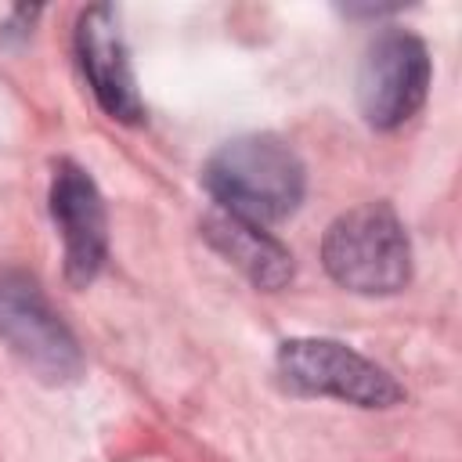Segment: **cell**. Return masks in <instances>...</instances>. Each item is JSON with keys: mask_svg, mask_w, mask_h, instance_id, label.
Instances as JSON below:
<instances>
[{"mask_svg": "<svg viewBox=\"0 0 462 462\" xmlns=\"http://www.w3.org/2000/svg\"><path fill=\"white\" fill-rule=\"evenodd\" d=\"M202 184L217 209L267 227L296 213L307 191V170L282 137L245 134L209 155Z\"/></svg>", "mask_w": 462, "mask_h": 462, "instance_id": "obj_1", "label": "cell"}, {"mask_svg": "<svg viewBox=\"0 0 462 462\" xmlns=\"http://www.w3.org/2000/svg\"><path fill=\"white\" fill-rule=\"evenodd\" d=\"M321 263L350 292L390 296L411 278V242L386 202H365L336 217L321 238Z\"/></svg>", "mask_w": 462, "mask_h": 462, "instance_id": "obj_2", "label": "cell"}, {"mask_svg": "<svg viewBox=\"0 0 462 462\" xmlns=\"http://www.w3.org/2000/svg\"><path fill=\"white\" fill-rule=\"evenodd\" d=\"M274 368L289 390L307 397H336L357 408H390L404 397L386 368L336 339H285Z\"/></svg>", "mask_w": 462, "mask_h": 462, "instance_id": "obj_3", "label": "cell"}, {"mask_svg": "<svg viewBox=\"0 0 462 462\" xmlns=\"http://www.w3.org/2000/svg\"><path fill=\"white\" fill-rule=\"evenodd\" d=\"M0 339L43 383H72L83 372L72 328L51 307L43 289L22 271L0 274Z\"/></svg>", "mask_w": 462, "mask_h": 462, "instance_id": "obj_4", "label": "cell"}, {"mask_svg": "<svg viewBox=\"0 0 462 462\" xmlns=\"http://www.w3.org/2000/svg\"><path fill=\"white\" fill-rule=\"evenodd\" d=\"M430 90V54L426 43L404 29L383 32L361 61L357 101L375 130H397L408 123Z\"/></svg>", "mask_w": 462, "mask_h": 462, "instance_id": "obj_5", "label": "cell"}, {"mask_svg": "<svg viewBox=\"0 0 462 462\" xmlns=\"http://www.w3.org/2000/svg\"><path fill=\"white\" fill-rule=\"evenodd\" d=\"M51 217L65 242V278L83 289L90 285L108 256V220L97 184L83 166L61 159L51 180Z\"/></svg>", "mask_w": 462, "mask_h": 462, "instance_id": "obj_6", "label": "cell"}, {"mask_svg": "<svg viewBox=\"0 0 462 462\" xmlns=\"http://www.w3.org/2000/svg\"><path fill=\"white\" fill-rule=\"evenodd\" d=\"M76 58L87 76V87L94 101L105 108V116L119 123H141L144 119V101L134 83L130 54L119 36L116 11L105 4H94L79 14L76 22Z\"/></svg>", "mask_w": 462, "mask_h": 462, "instance_id": "obj_7", "label": "cell"}, {"mask_svg": "<svg viewBox=\"0 0 462 462\" xmlns=\"http://www.w3.org/2000/svg\"><path fill=\"white\" fill-rule=\"evenodd\" d=\"M202 235L206 242L227 260L235 263L256 289H282L292 278V253L260 224H249L242 217H231L224 209H213L202 220Z\"/></svg>", "mask_w": 462, "mask_h": 462, "instance_id": "obj_8", "label": "cell"}]
</instances>
